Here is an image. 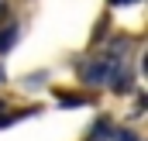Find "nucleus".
<instances>
[{
	"label": "nucleus",
	"instance_id": "f257e3e1",
	"mask_svg": "<svg viewBox=\"0 0 148 141\" xmlns=\"http://www.w3.org/2000/svg\"><path fill=\"white\" fill-rule=\"evenodd\" d=\"M14 41H17V28H3V31H0V52L14 48Z\"/></svg>",
	"mask_w": 148,
	"mask_h": 141
},
{
	"label": "nucleus",
	"instance_id": "f03ea898",
	"mask_svg": "<svg viewBox=\"0 0 148 141\" xmlns=\"http://www.w3.org/2000/svg\"><path fill=\"white\" fill-rule=\"evenodd\" d=\"M83 76H86L90 83H100V79L107 76V62H97V66H90V69L83 72Z\"/></svg>",
	"mask_w": 148,
	"mask_h": 141
},
{
	"label": "nucleus",
	"instance_id": "7ed1b4c3",
	"mask_svg": "<svg viewBox=\"0 0 148 141\" xmlns=\"http://www.w3.org/2000/svg\"><path fill=\"white\" fill-rule=\"evenodd\" d=\"M110 141H138V134L124 127V131H114V138H110Z\"/></svg>",
	"mask_w": 148,
	"mask_h": 141
},
{
	"label": "nucleus",
	"instance_id": "20e7f679",
	"mask_svg": "<svg viewBox=\"0 0 148 141\" xmlns=\"http://www.w3.org/2000/svg\"><path fill=\"white\" fill-rule=\"evenodd\" d=\"M114 7H127V3H138V0H110Z\"/></svg>",
	"mask_w": 148,
	"mask_h": 141
},
{
	"label": "nucleus",
	"instance_id": "39448f33",
	"mask_svg": "<svg viewBox=\"0 0 148 141\" xmlns=\"http://www.w3.org/2000/svg\"><path fill=\"white\" fill-rule=\"evenodd\" d=\"M0 83H3V66H0Z\"/></svg>",
	"mask_w": 148,
	"mask_h": 141
}]
</instances>
